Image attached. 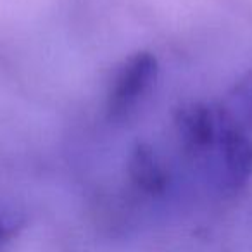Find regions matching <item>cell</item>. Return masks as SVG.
Listing matches in <instances>:
<instances>
[{
    "label": "cell",
    "mask_w": 252,
    "mask_h": 252,
    "mask_svg": "<svg viewBox=\"0 0 252 252\" xmlns=\"http://www.w3.org/2000/svg\"><path fill=\"white\" fill-rule=\"evenodd\" d=\"M158 76V59L147 50L126 57L112 74L107 90V112L121 118L137 105Z\"/></svg>",
    "instance_id": "obj_1"
},
{
    "label": "cell",
    "mask_w": 252,
    "mask_h": 252,
    "mask_svg": "<svg viewBox=\"0 0 252 252\" xmlns=\"http://www.w3.org/2000/svg\"><path fill=\"white\" fill-rule=\"evenodd\" d=\"M220 131L216 145L220 151L221 176L224 185L231 190H238L252 176V142L240 130V126L231 123L224 112H218Z\"/></svg>",
    "instance_id": "obj_2"
},
{
    "label": "cell",
    "mask_w": 252,
    "mask_h": 252,
    "mask_svg": "<svg viewBox=\"0 0 252 252\" xmlns=\"http://www.w3.org/2000/svg\"><path fill=\"white\" fill-rule=\"evenodd\" d=\"M175 128L182 145L189 151H206L216 144L220 131L218 112L200 102H189L175 112Z\"/></svg>",
    "instance_id": "obj_3"
},
{
    "label": "cell",
    "mask_w": 252,
    "mask_h": 252,
    "mask_svg": "<svg viewBox=\"0 0 252 252\" xmlns=\"http://www.w3.org/2000/svg\"><path fill=\"white\" fill-rule=\"evenodd\" d=\"M128 175L138 190L149 195H161L168 189L169 176L159 156L147 144H137L128 158Z\"/></svg>",
    "instance_id": "obj_4"
},
{
    "label": "cell",
    "mask_w": 252,
    "mask_h": 252,
    "mask_svg": "<svg viewBox=\"0 0 252 252\" xmlns=\"http://www.w3.org/2000/svg\"><path fill=\"white\" fill-rule=\"evenodd\" d=\"M224 116L231 123H252V73H247L238 80L228 97V107L223 109ZM238 126V125H237Z\"/></svg>",
    "instance_id": "obj_5"
},
{
    "label": "cell",
    "mask_w": 252,
    "mask_h": 252,
    "mask_svg": "<svg viewBox=\"0 0 252 252\" xmlns=\"http://www.w3.org/2000/svg\"><path fill=\"white\" fill-rule=\"evenodd\" d=\"M25 214L12 206H0V247L11 242L25 226Z\"/></svg>",
    "instance_id": "obj_6"
}]
</instances>
